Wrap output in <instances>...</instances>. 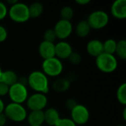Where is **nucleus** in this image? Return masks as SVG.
Listing matches in <instances>:
<instances>
[{"instance_id": "2f4dec72", "label": "nucleus", "mask_w": 126, "mask_h": 126, "mask_svg": "<svg viewBox=\"0 0 126 126\" xmlns=\"http://www.w3.org/2000/svg\"><path fill=\"white\" fill-rule=\"evenodd\" d=\"M18 83H19L25 86H27V77H24V76L18 77Z\"/></svg>"}, {"instance_id": "4c0bfd02", "label": "nucleus", "mask_w": 126, "mask_h": 126, "mask_svg": "<svg viewBox=\"0 0 126 126\" xmlns=\"http://www.w3.org/2000/svg\"><path fill=\"white\" fill-rule=\"evenodd\" d=\"M1 73H2V69H1V66H0V78H1Z\"/></svg>"}, {"instance_id": "9b49d317", "label": "nucleus", "mask_w": 126, "mask_h": 126, "mask_svg": "<svg viewBox=\"0 0 126 126\" xmlns=\"http://www.w3.org/2000/svg\"><path fill=\"white\" fill-rule=\"evenodd\" d=\"M55 57L58 59L66 60L68 59L69 55L73 52L72 45L66 41H60L55 44Z\"/></svg>"}, {"instance_id": "4be33fe9", "label": "nucleus", "mask_w": 126, "mask_h": 126, "mask_svg": "<svg viewBox=\"0 0 126 126\" xmlns=\"http://www.w3.org/2000/svg\"><path fill=\"white\" fill-rule=\"evenodd\" d=\"M117 101L123 106L126 105V83H123L119 86L116 92Z\"/></svg>"}, {"instance_id": "0eeeda50", "label": "nucleus", "mask_w": 126, "mask_h": 126, "mask_svg": "<svg viewBox=\"0 0 126 126\" xmlns=\"http://www.w3.org/2000/svg\"><path fill=\"white\" fill-rule=\"evenodd\" d=\"M7 95L9 96V98L12 103L23 104L24 103H26L29 97L27 86H25L17 82L16 83L10 86Z\"/></svg>"}, {"instance_id": "9d476101", "label": "nucleus", "mask_w": 126, "mask_h": 126, "mask_svg": "<svg viewBox=\"0 0 126 126\" xmlns=\"http://www.w3.org/2000/svg\"><path fill=\"white\" fill-rule=\"evenodd\" d=\"M53 30L58 39L65 41L72 35L73 32V24L70 21L60 19L55 23Z\"/></svg>"}, {"instance_id": "58836bf2", "label": "nucleus", "mask_w": 126, "mask_h": 126, "mask_svg": "<svg viewBox=\"0 0 126 126\" xmlns=\"http://www.w3.org/2000/svg\"><path fill=\"white\" fill-rule=\"evenodd\" d=\"M121 126V125H118V126Z\"/></svg>"}, {"instance_id": "72a5a7b5", "label": "nucleus", "mask_w": 126, "mask_h": 126, "mask_svg": "<svg viewBox=\"0 0 126 126\" xmlns=\"http://www.w3.org/2000/svg\"><path fill=\"white\" fill-rule=\"evenodd\" d=\"M75 2H76V4H78L79 5L86 6V5L89 4L91 2V1L90 0H76Z\"/></svg>"}, {"instance_id": "a878e982", "label": "nucleus", "mask_w": 126, "mask_h": 126, "mask_svg": "<svg viewBox=\"0 0 126 126\" xmlns=\"http://www.w3.org/2000/svg\"><path fill=\"white\" fill-rule=\"evenodd\" d=\"M68 61L72 65H79L82 61V57L78 52H72L68 58Z\"/></svg>"}, {"instance_id": "6e6552de", "label": "nucleus", "mask_w": 126, "mask_h": 126, "mask_svg": "<svg viewBox=\"0 0 126 126\" xmlns=\"http://www.w3.org/2000/svg\"><path fill=\"white\" fill-rule=\"evenodd\" d=\"M70 119L76 126H84L90 119V111L89 109L83 104H78L70 111Z\"/></svg>"}, {"instance_id": "5701e85b", "label": "nucleus", "mask_w": 126, "mask_h": 126, "mask_svg": "<svg viewBox=\"0 0 126 126\" xmlns=\"http://www.w3.org/2000/svg\"><path fill=\"white\" fill-rule=\"evenodd\" d=\"M115 54L122 60L126 59V41L125 39L117 41Z\"/></svg>"}, {"instance_id": "423d86ee", "label": "nucleus", "mask_w": 126, "mask_h": 126, "mask_svg": "<svg viewBox=\"0 0 126 126\" xmlns=\"http://www.w3.org/2000/svg\"><path fill=\"white\" fill-rule=\"evenodd\" d=\"M42 72L49 78L58 77L63 70L62 61L56 57L44 60L41 64Z\"/></svg>"}, {"instance_id": "ddd939ff", "label": "nucleus", "mask_w": 126, "mask_h": 126, "mask_svg": "<svg viewBox=\"0 0 126 126\" xmlns=\"http://www.w3.org/2000/svg\"><path fill=\"white\" fill-rule=\"evenodd\" d=\"M38 54L41 58L47 60L55 57V43L43 41L38 46Z\"/></svg>"}, {"instance_id": "f8f14e48", "label": "nucleus", "mask_w": 126, "mask_h": 126, "mask_svg": "<svg viewBox=\"0 0 126 126\" xmlns=\"http://www.w3.org/2000/svg\"><path fill=\"white\" fill-rule=\"evenodd\" d=\"M111 16L118 20L126 18V0H116L111 6Z\"/></svg>"}, {"instance_id": "a211bd4d", "label": "nucleus", "mask_w": 126, "mask_h": 126, "mask_svg": "<svg viewBox=\"0 0 126 126\" xmlns=\"http://www.w3.org/2000/svg\"><path fill=\"white\" fill-rule=\"evenodd\" d=\"M70 86H71V82L67 79V78H58L53 82L52 85V89L58 93L66 92L69 89Z\"/></svg>"}, {"instance_id": "bb28decb", "label": "nucleus", "mask_w": 126, "mask_h": 126, "mask_svg": "<svg viewBox=\"0 0 126 126\" xmlns=\"http://www.w3.org/2000/svg\"><path fill=\"white\" fill-rule=\"evenodd\" d=\"M55 126H77L70 118H61Z\"/></svg>"}, {"instance_id": "2eb2a0df", "label": "nucleus", "mask_w": 126, "mask_h": 126, "mask_svg": "<svg viewBox=\"0 0 126 126\" xmlns=\"http://www.w3.org/2000/svg\"><path fill=\"white\" fill-rule=\"evenodd\" d=\"M27 121L29 126H41L44 123V111H32L27 114Z\"/></svg>"}, {"instance_id": "aec40b11", "label": "nucleus", "mask_w": 126, "mask_h": 126, "mask_svg": "<svg viewBox=\"0 0 126 126\" xmlns=\"http://www.w3.org/2000/svg\"><path fill=\"white\" fill-rule=\"evenodd\" d=\"M30 18H38L44 13V5L40 2H33L28 6Z\"/></svg>"}, {"instance_id": "e433bc0d", "label": "nucleus", "mask_w": 126, "mask_h": 126, "mask_svg": "<svg viewBox=\"0 0 126 126\" xmlns=\"http://www.w3.org/2000/svg\"><path fill=\"white\" fill-rule=\"evenodd\" d=\"M123 120L126 121V107L124 108V109H123Z\"/></svg>"}, {"instance_id": "c9c22d12", "label": "nucleus", "mask_w": 126, "mask_h": 126, "mask_svg": "<svg viewBox=\"0 0 126 126\" xmlns=\"http://www.w3.org/2000/svg\"><path fill=\"white\" fill-rule=\"evenodd\" d=\"M18 2V1L17 0H7V4L10 7V6H12V5H13V4H16Z\"/></svg>"}, {"instance_id": "f3484780", "label": "nucleus", "mask_w": 126, "mask_h": 126, "mask_svg": "<svg viewBox=\"0 0 126 126\" xmlns=\"http://www.w3.org/2000/svg\"><path fill=\"white\" fill-rule=\"evenodd\" d=\"M18 76L17 75V74L14 71L11 69H8L5 71H2L0 78V82L7 85L8 86H11L18 82Z\"/></svg>"}, {"instance_id": "f704fd0d", "label": "nucleus", "mask_w": 126, "mask_h": 126, "mask_svg": "<svg viewBox=\"0 0 126 126\" xmlns=\"http://www.w3.org/2000/svg\"><path fill=\"white\" fill-rule=\"evenodd\" d=\"M4 108H5V104L3 101V100L1 98H0V114L4 113Z\"/></svg>"}, {"instance_id": "dca6fc26", "label": "nucleus", "mask_w": 126, "mask_h": 126, "mask_svg": "<svg viewBox=\"0 0 126 126\" xmlns=\"http://www.w3.org/2000/svg\"><path fill=\"white\" fill-rule=\"evenodd\" d=\"M44 123L49 126H55L58 121L61 118L59 111L55 108H49L44 111Z\"/></svg>"}, {"instance_id": "393cba45", "label": "nucleus", "mask_w": 126, "mask_h": 126, "mask_svg": "<svg viewBox=\"0 0 126 126\" xmlns=\"http://www.w3.org/2000/svg\"><path fill=\"white\" fill-rule=\"evenodd\" d=\"M43 38H44V41L51 43H55V40L57 39L53 28H49L46 30V31L44 32Z\"/></svg>"}, {"instance_id": "39448f33", "label": "nucleus", "mask_w": 126, "mask_h": 126, "mask_svg": "<svg viewBox=\"0 0 126 126\" xmlns=\"http://www.w3.org/2000/svg\"><path fill=\"white\" fill-rule=\"evenodd\" d=\"M92 30H102L105 28L109 22V16L107 12L102 10H97L92 12L87 19Z\"/></svg>"}, {"instance_id": "7c9ffc66", "label": "nucleus", "mask_w": 126, "mask_h": 126, "mask_svg": "<svg viewBox=\"0 0 126 126\" xmlns=\"http://www.w3.org/2000/svg\"><path fill=\"white\" fill-rule=\"evenodd\" d=\"M9 89H10V86L0 82V98L2 97H5L8 94Z\"/></svg>"}, {"instance_id": "b1692460", "label": "nucleus", "mask_w": 126, "mask_h": 126, "mask_svg": "<svg viewBox=\"0 0 126 126\" xmlns=\"http://www.w3.org/2000/svg\"><path fill=\"white\" fill-rule=\"evenodd\" d=\"M74 13H75L74 10L71 6H69V5L64 6L60 10L61 19L71 21V20L72 19V18L74 16Z\"/></svg>"}, {"instance_id": "7ed1b4c3", "label": "nucleus", "mask_w": 126, "mask_h": 126, "mask_svg": "<svg viewBox=\"0 0 126 126\" xmlns=\"http://www.w3.org/2000/svg\"><path fill=\"white\" fill-rule=\"evenodd\" d=\"M97 68L103 73L110 74L114 72L118 66V61L114 55L103 52L95 58Z\"/></svg>"}, {"instance_id": "473e14b6", "label": "nucleus", "mask_w": 126, "mask_h": 126, "mask_svg": "<svg viewBox=\"0 0 126 126\" xmlns=\"http://www.w3.org/2000/svg\"><path fill=\"white\" fill-rule=\"evenodd\" d=\"M7 121V119L6 116L4 115V113L0 114V126H5Z\"/></svg>"}, {"instance_id": "ea45409f", "label": "nucleus", "mask_w": 126, "mask_h": 126, "mask_svg": "<svg viewBox=\"0 0 126 126\" xmlns=\"http://www.w3.org/2000/svg\"></svg>"}, {"instance_id": "f257e3e1", "label": "nucleus", "mask_w": 126, "mask_h": 126, "mask_svg": "<svg viewBox=\"0 0 126 126\" xmlns=\"http://www.w3.org/2000/svg\"><path fill=\"white\" fill-rule=\"evenodd\" d=\"M27 86L36 93L47 94L49 92V78L40 70H35L27 76Z\"/></svg>"}, {"instance_id": "f03ea898", "label": "nucleus", "mask_w": 126, "mask_h": 126, "mask_svg": "<svg viewBox=\"0 0 126 126\" xmlns=\"http://www.w3.org/2000/svg\"><path fill=\"white\" fill-rule=\"evenodd\" d=\"M4 114L9 120L14 123H21L26 120L28 113L22 104L10 102L5 105Z\"/></svg>"}, {"instance_id": "c756f323", "label": "nucleus", "mask_w": 126, "mask_h": 126, "mask_svg": "<svg viewBox=\"0 0 126 126\" xmlns=\"http://www.w3.org/2000/svg\"><path fill=\"white\" fill-rule=\"evenodd\" d=\"M78 103H77V101L73 99V98H69L66 100L65 102V106L66 109H68L69 111L72 110Z\"/></svg>"}, {"instance_id": "20e7f679", "label": "nucleus", "mask_w": 126, "mask_h": 126, "mask_svg": "<svg viewBox=\"0 0 126 126\" xmlns=\"http://www.w3.org/2000/svg\"><path fill=\"white\" fill-rule=\"evenodd\" d=\"M7 16L13 22L20 24L27 22L30 18L28 5L23 2L18 1L16 4L9 7Z\"/></svg>"}, {"instance_id": "412c9836", "label": "nucleus", "mask_w": 126, "mask_h": 126, "mask_svg": "<svg viewBox=\"0 0 126 126\" xmlns=\"http://www.w3.org/2000/svg\"><path fill=\"white\" fill-rule=\"evenodd\" d=\"M117 41L113 38L106 39L105 41L103 42V52L108 53L110 55H114L117 47Z\"/></svg>"}, {"instance_id": "cd10ccee", "label": "nucleus", "mask_w": 126, "mask_h": 126, "mask_svg": "<svg viewBox=\"0 0 126 126\" xmlns=\"http://www.w3.org/2000/svg\"><path fill=\"white\" fill-rule=\"evenodd\" d=\"M7 13H8L7 5L4 2L0 1V21L4 20L7 16Z\"/></svg>"}, {"instance_id": "6ab92c4d", "label": "nucleus", "mask_w": 126, "mask_h": 126, "mask_svg": "<svg viewBox=\"0 0 126 126\" xmlns=\"http://www.w3.org/2000/svg\"><path fill=\"white\" fill-rule=\"evenodd\" d=\"M91 27L88 24L86 19L80 21L75 26V32L76 35L80 38H86L87 37L91 32Z\"/></svg>"}, {"instance_id": "1a4fd4ad", "label": "nucleus", "mask_w": 126, "mask_h": 126, "mask_svg": "<svg viewBox=\"0 0 126 126\" xmlns=\"http://www.w3.org/2000/svg\"><path fill=\"white\" fill-rule=\"evenodd\" d=\"M48 98L47 94L41 93H33L29 95L27 101L26 106L28 109L32 111H44L47 106Z\"/></svg>"}, {"instance_id": "4468645a", "label": "nucleus", "mask_w": 126, "mask_h": 126, "mask_svg": "<svg viewBox=\"0 0 126 126\" xmlns=\"http://www.w3.org/2000/svg\"><path fill=\"white\" fill-rule=\"evenodd\" d=\"M86 49L89 55L96 58L103 52V41L96 38L92 39L87 43Z\"/></svg>"}, {"instance_id": "c85d7f7f", "label": "nucleus", "mask_w": 126, "mask_h": 126, "mask_svg": "<svg viewBox=\"0 0 126 126\" xmlns=\"http://www.w3.org/2000/svg\"><path fill=\"white\" fill-rule=\"evenodd\" d=\"M8 37V32L7 29L3 26L0 24V44L4 42Z\"/></svg>"}]
</instances>
